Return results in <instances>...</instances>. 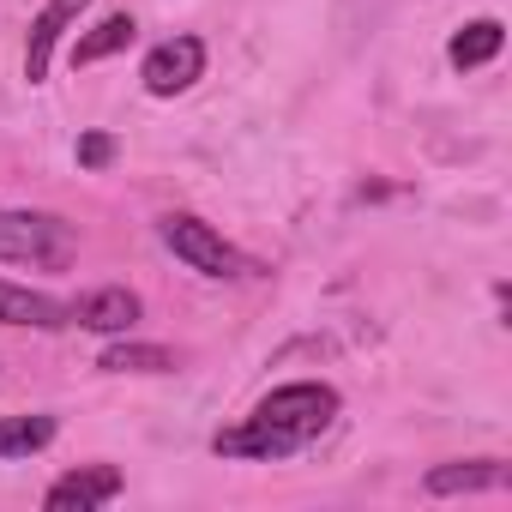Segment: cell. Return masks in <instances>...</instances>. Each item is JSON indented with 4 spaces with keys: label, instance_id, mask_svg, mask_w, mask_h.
Wrapping results in <instances>:
<instances>
[{
    "label": "cell",
    "instance_id": "6da1fadb",
    "mask_svg": "<svg viewBox=\"0 0 512 512\" xmlns=\"http://www.w3.org/2000/svg\"><path fill=\"white\" fill-rule=\"evenodd\" d=\"M332 416H338V392L326 380H296V386L266 392L247 422L223 428L211 440V452L217 458H260V464H272V458H290L308 440H320L332 428Z\"/></svg>",
    "mask_w": 512,
    "mask_h": 512
},
{
    "label": "cell",
    "instance_id": "7a4b0ae2",
    "mask_svg": "<svg viewBox=\"0 0 512 512\" xmlns=\"http://www.w3.org/2000/svg\"><path fill=\"white\" fill-rule=\"evenodd\" d=\"M79 253V229L55 211H0V260L31 272H67Z\"/></svg>",
    "mask_w": 512,
    "mask_h": 512
},
{
    "label": "cell",
    "instance_id": "3957f363",
    "mask_svg": "<svg viewBox=\"0 0 512 512\" xmlns=\"http://www.w3.org/2000/svg\"><path fill=\"white\" fill-rule=\"evenodd\" d=\"M157 235H163V247L175 253V260H181L187 272H199V278H253V272H260L241 247H229V241H223L205 217H193V211H169V217L157 223Z\"/></svg>",
    "mask_w": 512,
    "mask_h": 512
},
{
    "label": "cell",
    "instance_id": "277c9868",
    "mask_svg": "<svg viewBox=\"0 0 512 512\" xmlns=\"http://www.w3.org/2000/svg\"><path fill=\"white\" fill-rule=\"evenodd\" d=\"M199 73H205V43H199V37H169V43H157V49L145 55V67H139V79H145L151 97H181Z\"/></svg>",
    "mask_w": 512,
    "mask_h": 512
},
{
    "label": "cell",
    "instance_id": "5b68a950",
    "mask_svg": "<svg viewBox=\"0 0 512 512\" xmlns=\"http://www.w3.org/2000/svg\"><path fill=\"white\" fill-rule=\"evenodd\" d=\"M115 494H121V470L115 464H79L61 482H49L43 506L49 512H91V506H109Z\"/></svg>",
    "mask_w": 512,
    "mask_h": 512
},
{
    "label": "cell",
    "instance_id": "8992f818",
    "mask_svg": "<svg viewBox=\"0 0 512 512\" xmlns=\"http://www.w3.org/2000/svg\"><path fill=\"white\" fill-rule=\"evenodd\" d=\"M139 314H145V302H139L127 284H103V290L79 296V308H73V320H79L85 332H103V338L133 332V326H139Z\"/></svg>",
    "mask_w": 512,
    "mask_h": 512
},
{
    "label": "cell",
    "instance_id": "52a82bcc",
    "mask_svg": "<svg viewBox=\"0 0 512 512\" xmlns=\"http://www.w3.org/2000/svg\"><path fill=\"white\" fill-rule=\"evenodd\" d=\"M91 7V0H49V7L37 13V25H31V43H25V79L37 85V79H49V61H55V43L73 31V19Z\"/></svg>",
    "mask_w": 512,
    "mask_h": 512
},
{
    "label": "cell",
    "instance_id": "ba28073f",
    "mask_svg": "<svg viewBox=\"0 0 512 512\" xmlns=\"http://www.w3.org/2000/svg\"><path fill=\"white\" fill-rule=\"evenodd\" d=\"M0 326H37V332H61L73 326V308L43 296V290H25V284H7L0 278Z\"/></svg>",
    "mask_w": 512,
    "mask_h": 512
},
{
    "label": "cell",
    "instance_id": "9c48e42d",
    "mask_svg": "<svg viewBox=\"0 0 512 512\" xmlns=\"http://www.w3.org/2000/svg\"><path fill=\"white\" fill-rule=\"evenodd\" d=\"M512 470L500 458H464V464H434L428 494H476V488H506Z\"/></svg>",
    "mask_w": 512,
    "mask_h": 512
},
{
    "label": "cell",
    "instance_id": "30bf717a",
    "mask_svg": "<svg viewBox=\"0 0 512 512\" xmlns=\"http://www.w3.org/2000/svg\"><path fill=\"white\" fill-rule=\"evenodd\" d=\"M500 43H506L500 19H476V25H464V31L446 43V61L464 73V67H482V61H494V55H500Z\"/></svg>",
    "mask_w": 512,
    "mask_h": 512
},
{
    "label": "cell",
    "instance_id": "8fae6325",
    "mask_svg": "<svg viewBox=\"0 0 512 512\" xmlns=\"http://www.w3.org/2000/svg\"><path fill=\"white\" fill-rule=\"evenodd\" d=\"M55 440V416H0V458H31Z\"/></svg>",
    "mask_w": 512,
    "mask_h": 512
},
{
    "label": "cell",
    "instance_id": "7c38bea8",
    "mask_svg": "<svg viewBox=\"0 0 512 512\" xmlns=\"http://www.w3.org/2000/svg\"><path fill=\"white\" fill-rule=\"evenodd\" d=\"M127 43H133V19H127V13H115V19H103L91 37H79V43H73V67H97V61L121 55Z\"/></svg>",
    "mask_w": 512,
    "mask_h": 512
},
{
    "label": "cell",
    "instance_id": "4fadbf2b",
    "mask_svg": "<svg viewBox=\"0 0 512 512\" xmlns=\"http://www.w3.org/2000/svg\"><path fill=\"white\" fill-rule=\"evenodd\" d=\"M97 368H109V374H169L175 356L163 344H109Z\"/></svg>",
    "mask_w": 512,
    "mask_h": 512
},
{
    "label": "cell",
    "instance_id": "5bb4252c",
    "mask_svg": "<svg viewBox=\"0 0 512 512\" xmlns=\"http://www.w3.org/2000/svg\"><path fill=\"white\" fill-rule=\"evenodd\" d=\"M115 163V139L109 133H79V169H109Z\"/></svg>",
    "mask_w": 512,
    "mask_h": 512
}]
</instances>
